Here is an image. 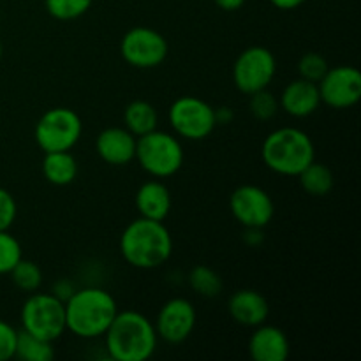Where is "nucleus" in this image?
<instances>
[{"instance_id": "nucleus-9", "label": "nucleus", "mask_w": 361, "mask_h": 361, "mask_svg": "<svg viewBox=\"0 0 361 361\" xmlns=\"http://www.w3.org/2000/svg\"><path fill=\"white\" fill-rule=\"evenodd\" d=\"M275 74L277 60L264 46H250L243 49L233 63V83L245 95L270 87Z\"/></svg>"}, {"instance_id": "nucleus-5", "label": "nucleus", "mask_w": 361, "mask_h": 361, "mask_svg": "<svg viewBox=\"0 0 361 361\" xmlns=\"http://www.w3.org/2000/svg\"><path fill=\"white\" fill-rule=\"evenodd\" d=\"M134 159L154 178H168L180 171L185 155L178 137L155 129L137 137Z\"/></svg>"}, {"instance_id": "nucleus-34", "label": "nucleus", "mask_w": 361, "mask_h": 361, "mask_svg": "<svg viewBox=\"0 0 361 361\" xmlns=\"http://www.w3.org/2000/svg\"><path fill=\"white\" fill-rule=\"evenodd\" d=\"M307 0H270V4L274 7L281 11H293V9H298L300 6H303Z\"/></svg>"}, {"instance_id": "nucleus-27", "label": "nucleus", "mask_w": 361, "mask_h": 361, "mask_svg": "<svg viewBox=\"0 0 361 361\" xmlns=\"http://www.w3.org/2000/svg\"><path fill=\"white\" fill-rule=\"evenodd\" d=\"M21 257H23V249L16 236L11 235L9 229L0 231V275H9Z\"/></svg>"}, {"instance_id": "nucleus-1", "label": "nucleus", "mask_w": 361, "mask_h": 361, "mask_svg": "<svg viewBox=\"0 0 361 361\" xmlns=\"http://www.w3.org/2000/svg\"><path fill=\"white\" fill-rule=\"evenodd\" d=\"M120 254L137 270H155L173 254V236L164 222L137 217L120 235Z\"/></svg>"}, {"instance_id": "nucleus-25", "label": "nucleus", "mask_w": 361, "mask_h": 361, "mask_svg": "<svg viewBox=\"0 0 361 361\" xmlns=\"http://www.w3.org/2000/svg\"><path fill=\"white\" fill-rule=\"evenodd\" d=\"M94 0H44L46 13L60 21L81 18L92 7Z\"/></svg>"}, {"instance_id": "nucleus-20", "label": "nucleus", "mask_w": 361, "mask_h": 361, "mask_svg": "<svg viewBox=\"0 0 361 361\" xmlns=\"http://www.w3.org/2000/svg\"><path fill=\"white\" fill-rule=\"evenodd\" d=\"M123 122H126V129L129 133H133L134 136L140 137L143 134L152 133V130L157 129L159 123V115L157 109L154 108V104H150L148 101H133L127 104L126 111H123Z\"/></svg>"}, {"instance_id": "nucleus-12", "label": "nucleus", "mask_w": 361, "mask_h": 361, "mask_svg": "<svg viewBox=\"0 0 361 361\" xmlns=\"http://www.w3.org/2000/svg\"><path fill=\"white\" fill-rule=\"evenodd\" d=\"M317 88L321 104L334 109H349L361 99V73L355 66L330 67Z\"/></svg>"}, {"instance_id": "nucleus-16", "label": "nucleus", "mask_w": 361, "mask_h": 361, "mask_svg": "<svg viewBox=\"0 0 361 361\" xmlns=\"http://www.w3.org/2000/svg\"><path fill=\"white\" fill-rule=\"evenodd\" d=\"M289 353L291 344L284 330L267 323L254 328L249 338V355L254 361H286Z\"/></svg>"}, {"instance_id": "nucleus-13", "label": "nucleus", "mask_w": 361, "mask_h": 361, "mask_svg": "<svg viewBox=\"0 0 361 361\" xmlns=\"http://www.w3.org/2000/svg\"><path fill=\"white\" fill-rule=\"evenodd\" d=\"M197 314L190 300L176 296L161 307L154 326L157 337L168 344H182L192 335Z\"/></svg>"}, {"instance_id": "nucleus-28", "label": "nucleus", "mask_w": 361, "mask_h": 361, "mask_svg": "<svg viewBox=\"0 0 361 361\" xmlns=\"http://www.w3.org/2000/svg\"><path fill=\"white\" fill-rule=\"evenodd\" d=\"M330 69L326 59L319 53H305V55L300 59L298 62V74L300 78L307 81H312V83H319L321 78L326 74V71Z\"/></svg>"}, {"instance_id": "nucleus-18", "label": "nucleus", "mask_w": 361, "mask_h": 361, "mask_svg": "<svg viewBox=\"0 0 361 361\" xmlns=\"http://www.w3.org/2000/svg\"><path fill=\"white\" fill-rule=\"evenodd\" d=\"M140 217L164 222L171 212V192L159 178L148 180L137 189L134 197Z\"/></svg>"}, {"instance_id": "nucleus-22", "label": "nucleus", "mask_w": 361, "mask_h": 361, "mask_svg": "<svg viewBox=\"0 0 361 361\" xmlns=\"http://www.w3.org/2000/svg\"><path fill=\"white\" fill-rule=\"evenodd\" d=\"M14 358L21 361H51L55 358L53 342L20 330L16 337V348H14Z\"/></svg>"}, {"instance_id": "nucleus-23", "label": "nucleus", "mask_w": 361, "mask_h": 361, "mask_svg": "<svg viewBox=\"0 0 361 361\" xmlns=\"http://www.w3.org/2000/svg\"><path fill=\"white\" fill-rule=\"evenodd\" d=\"M189 286L196 295L203 298H215L222 291V279L214 268L207 264H197L189 271Z\"/></svg>"}, {"instance_id": "nucleus-24", "label": "nucleus", "mask_w": 361, "mask_h": 361, "mask_svg": "<svg viewBox=\"0 0 361 361\" xmlns=\"http://www.w3.org/2000/svg\"><path fill=\"white\" fill-rule=\"evenodd\" d=\"M11 281L16 286L20 291L23 293H35L41 289L42 286V271L37 267V263L30 259H23L21 257L16 264H14L13 270L9 271Z\"/></svg>"}, {"instance_id": "nucleus-8", "label": "nucleus", "mask_w": 361, "mask_h": 361, "mask_svg": "<svg viewBox=\"0 0 361 361\" xmlns=\"http://www.w3.org/2000/svg\"><path fill=\"white\" fill-rule=\"evenodd\" d=\"M168 120L176 136L189 141L207 140L217 127L215 108L192 95H183L173 101L169 106Z\"/></svg>"}, {"instance_id": "nucleus-36", "label": "nucleus", "mask_w": 361, "mask_h": 361, "mask_svg": "<svg viewBox=\"0 0 361 361\" xmlns=\"http://www.w3.org/2000/svg\"><path fill=\"white\" fill-rule=\"evenodd\" d=\"M2 51H4V48H2V42H0V59H2Z\"/></svg>"}, {"instance_id": "nucleus-10", "label": "nucleus", "mask_w": 361, "mask_h": 361, "mask_svg": "<svg viewBox=\"0 0 361 361\" xmlns=\"http://www.w3.org/2000/svg\"><path fill=\"white\" fill-rule=\"evenodd\" d=\"M168 41L161 32L150 27H134L120 41V55L136 69H154L166 60Z\"/></svg>"}, {"instance_id": "nucleus-32", "label": "nucleus", "mask_w": 361, "mask_h": 361, "mask_svg": "<svg viewBox=\"0 0 361 361\" xmlns=\"http://www.w3.org/2000/svg\"><path fill=\"white\" fill-rule=\"evenodd\" d=\"M243 238H245V242L249 243V245H252V247L259 245V243L264 240L263 229L261 228H245V235H243Z\"/></svg>"}, {"instance_id": "nucleus-7", "label": "nucleus", "mask_w": 361, "mask_h": 361, "mask_svg": "<svg viewBox=\"0 0 361 361\" xmlns=\"http://www.w3.org/2000/svg\"><path fill=\"white\" fill-rule=\"evenodd\" d=\"M83 122L74 109L56 106L42 113L35 123V143L44 154L48 152H69L81 140Z\"/></svg>"}, {"instance_id": "nucleus-35", "label": "nucleus", "mask_w": 361, "mask_h": 361, "mask_svg": "<svg viewBox=\"0 0 361 361\" xmlns=\"http://www.w3.org/2000/svg\"><path fill=\"white\" fill-rule=\"evenodd\" d=\"M233 111L228 108V106H222L221 109H215V120L217 123H229L233 120Z\"/></svg>"}, {"instance_id": "nucleus-3", "label": "nucleus", "mask_w": 361, "mask_h": 361, "mask_svg": "<svg viewBox=\"0 0 361 361\" xmlns=\"http://www.w3.org/2000/svg\"><path fill=\"white\" fill-rule=\"evenodd\" d=\"M63 305L67 331L87 341L102 337L118 314L116 300L102 288L76 289Z\"/></svg>"}, {"instance_id": "nucleus-19", "label": "nucleus", "mask_w": 361, "mask_h": 361, "mask_svg": "<svg viewBox=\"0 0 361 361\" xmlns=\"http://www.w3.org/2000/svg\"><path fill=\"white\" fill-rule=\"evenodd\" d=\"M42 175L46 182L56 187H66L76 180L78 162L69 152H48L42 159Z\"/></svg>"}, {"instance_id": "nucleus-29", "label": "nucleus", "mask_w": 361, "mask_h": 361, "mask_svg": "<svg viewBox=\"0 0 361 361\" xmlns=\"http://www.w3.org/2000/svg\"><path fill=\"white\" fill-rule=\"evenodd\" d=\"M18 215V204L13 194L0 187V231H6L14 224Z\"/></svg>"}, {"instance_id": "nucleus-31", "label": "nucleus", "mask_w": 361, "mask_h": 361, "mask_svg": "<svg viewBox=\"0 0 361 361\" xmlns=\"http://www.w3.org/2000/svg\"><path fill=\"white\" fill-rule=\"evenodd\" d=\"M74 291H76V288H74V286H73V282L66 281V279H62V281H59L55 286H53V293H51V295H55L56 298L62 300V302L66 303L67 300H69L71 296H73Z\"/></svg>"}, {"instance_id": "nucleus-30", "label": "nucleus", "mask_w": 361, "mask_h": 361, "mask_svg": "<svg viewBox=\"0 0 361 361\" xmlns=\"http://www.w3.org/2000/svg\"><path fill=\"white\" fill-rule=\"evenodd\" d=\"M18 330L13 324L0 319V361H9L14 358Z\"/></svg>"}, {"instance_id": "nucleus-6", "label": "nucleus", "mask_w": 361, "mask_h": 361, "mask_svg": "<svg viewBox=\"0 0 361 361\" xmlns=\"http://www.w3.org/2000/svg\"><path fill=\"white\" fill-rule=\"evenodd\" d=\"M21 330L55 342L67 331L66 305L51 293H30L20 312Z\"/></svg>"}, {"instance_id": "nucleus-26", "label": "nucleus", "mask_w": 361, "mask_h": 361, "mask_svg": "<svg viewBox=\"0 0 361 361\" xmlns=\"http://www.w3.org/2000/svg\"><path fill=\"white\" fill-rule=\"evenodd\" d=\"M249 109L252 116L261 122L271 120L279 113L281 106H279V99L271 94L268 88H263L259 92H254L249 95Z\"/></svg>"}, {"instance_id": "nucleus-33", "label": "nucleus", "mask_w": 361, "mask_h": 361, "mask_svg": "<svg viewBox=\"0 0 361 361\" xmlns=\"http://www.w3.org/2000/svg\"><path fill=\"white\" fill-rule=\"evenodd\" d=\"M214 2L219 9L226 11V13H233V11L242 9L247 0H214Z\"/></svg>"}, {"instance_id": "nucleus-2", "label": "nucleus", "mask_w": 361, "mask_h": 361, "mask_svg": "<svg viewBox=\"0 0 361 361\" xmlns=\"http://www.w3.org/2000/svg\"><path fill=\"white\" fill-rule=\"evenodd\" d=\"M106 351L115 361H147L157 349V331L145 314L122 310L106 330Z\"/></svg>"}, {"instance_id": "nucleus-15", "label": "nucleus", "mask_w": 361, "mask_h": 361, "mask_svg": "<svg viewBox=\"0 0 361 361\" xmlns=\"http://www.w3.org/2000/svg\"><path fill=\"white\" fill-rule=\"evenodd\" d=\"M228 312L240 326L256 328L270 316L268 300L256 289H238L228 300Z\"/></svg>"}, {"instance_id": "nucleus-14", "label": "nucleus", "mask_w": 361, "mask_h": 361, "mask_svg": "<svg viewBox=\"0 0 361 361\" xmlns=\"http://www.w3.org/2000/svg\"><path fill=\"white\" fill-rule=\"evenodd\" d=\"M136 140L126 127H108L99 133L95 150L106 164L127 166L136 155Z\"/></svg>"}, {"instance_id": "nucleus-17", "label": "nucleus", "mask_w": 361, "mask_h": 361, "mask_svg": "<svg viewBox=\"0 0 361 361\" xmlns=\"http://www.w3.org/2000/svg\"><path fill=\"white\" fill-rule=\"evenodd\" d=\"M279 106L295 118H307L316 113L321 106L317 83L307 81L303 78L293 80L282 90L281 97H279Z\"/></svg>"}, {"instance_id": "nucleus-4", "label": "nucleus", "mask_w": 361, "mask_h": 361, "mask_svg": "<svg viewBox=\"0 0 361 361\" xmlns=\"http://www.w3.org/2000/svg\"><path fill=\"white\" fill-rule=\"evenodd\" d=\"M261 157L270 171L282 176H298L316 161V147L305 130L298 127H281L264 137Z\"/></svg>"}, {"instance_id": "nucleus-21", "label": "nucleus", "mask_w": 361, "mask_h": 361, "mask_svg": "<svg viewBox=\"0 0 361 361\" xmlns=\"http://www.w3.org/2000/svg\"><path fill=\"white\" fill-rule=\"evenodd\" d=\"M296 178L300 180V185L307 194L316 197L328 196L334 190L335 176L334 171L323 162L312 161Z\"/></svg>"}, {"instance_id": "nucleus-11", "label": "nucleus", "mask_w": 361, "mask_h": 361, "mask_svg": "<svg viewBox=\"0 0 361 361\" xmlns=\"http://www.w3.org/2000/svg\"><path fill=\"white\" fill-rule=\"evenodd\" d=\"M229 210L243 228L264 229L275 215V204L270 194L259 185L236 187L229 196Z\"/></svg>"}]
</instances>
